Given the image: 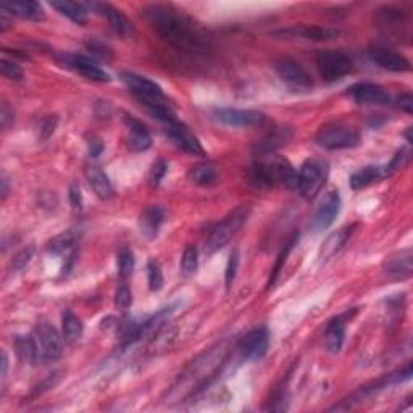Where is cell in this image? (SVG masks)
Returning <instances> with one entry per match:
<instances>
[{
    "label": "cell",
    "mask_w": 413,
    "mask_h": 413,
    "mask_svg": "<svg viewBox=\"0 0 413 413\" xmlns=\"http://www.w3.org/2000/svg\"><path fill=\"white\" fill-rule=\"evenodd\" d=\"M166 170H168V165L163 160H157L155 163L151 166L149 175H147V183H149L151 188H157L160 181L163 180V176L166 175Z\"/></svg>",
    "instance_id": "37"
},
{
    "label": "cell",
    "mask_w": 413,
    "mask_h": 413,
    "mask_svg": "<svg viewBox=\"0 0 413 413\" xmlns=\"http://www.w3.org/2000/svg\"><path fill=\"white\" fill-rule=\"evenodd\" d=\"M0 68H2V75L10 81H21L23 79V70L16 61L4 57L0 61Z\"/></svg>",
    "instance_id": "36"
},
{
    "label": "cell",
    "mask_w": 413,
    "mask_h": 413,
    "mask_svg": "<svg viewBox=\"0 0 413 413\" xmlns=\"http://www.w3.org/2000/svg\"><path fill=\"white\" fill-rule=\"evenodd\" d=\"M0 10L7 11V14L14 16L24 18V20H44V10H42L38 2H31V0H24V2H4L0 4Z\"/></svg>",
    "instance_id": "23"
},
{
    "label": "cell",
    "mask_w": 413,
    "mask_h": 413,
    "mask_svg": "<svg viewBox=\"0 0 413 413\" xmlns=\"http://www.w3.org/2000/svg\"><path fill=\"white\" fill-rule=\"evenodd\" d=\"M350 96L360 106H384L389 102V92L374 83H360L350 89Z\"/></svg>",
    "instance_id": "17"
},
{
    "label": "cell",
    "mask_w": 413,
    "mask_h": 413,
    "mask_svg": "<svg viewBox=\"0 0 413 413\" xmlns=\"http://www.w3.org/2000/svg\"><path fill=\"white\" fill-rule=\"evenodd\" d=\"M61 61L63 65L75 70L79 75H83L84 78L91 79V81L96 83H108L110 76L108 73H106L102 68H98L94 61H91L89 58L83 57V55H73V53H63L61 55Z\"/></svg>",
    "instance_id": "15"
},
{
    "label": "cell",
    "mask_w": 413,
    "mask_h": 413,
    "mask_svg": "<svg viewBox=\"0 0 413 413\" xmlns=\"http://www.w3.org/2000/svg\"><path fill=\"white\" fill-rule=\"evenodd\" d=\"M297 240H299V234H294V236L291 238V240H289V243L285 245V249L281 250V254H280V257H278V262H276L275 268H273V275H271V278H270V286H273V285H275V281H276V278H278L280 271H281V268H282V263L286 262V258H287V255H289V252L292 250L294 244L297 243Z\"/></svg>",
    "instance_id": "38"
},
{
    "label": "cell",
    "mask_w": 413,
    "mask_h": 413,
    "mask_svg": "<svg viewBox=\"0 0 413 413\" xmlns=\"http://www.w3.org/2000/svg\"><path fill=\"white\" fill-rule=\"evenodd\" d=\"M15 123V115H14V110L9 107L7 102L2 103V110H0V125L7 131L11 126H14Z\"/></svg>",
    "instance_id": "43"
},
{
    "label": "cell",
    "mask_w": 413,
    "mask_h": 413,
    "mask_svg": "<svg viewBox=\"0 0 413 413\" xmlns=\"http://www.w3.org/2000/svg\"><path fill=\"white\" fill-rule=\"evenodd\" d=\"M344 336H346V323L341 317H337L328 325L325 332V346L328 352L339 354L344 344Z\"/></svg>",
    "instance_id": "26"
},
{
    "label": "cell",
    "mask_w": 413,
    "mask_h": 413,
    "mask_svg": "<svg viewBox=\"0 0 413 413\" xmlns=\"http://www.w3.org/2000/svg\"><path fill=\"white\" fill-rule=\"evenodd\" d=\"M16 350L24 362L31 363V365L38 363V354H36L34 341L31 336L29 337H18L16 339Z\"/></svg>",
    "instance_id": "32"
},
{
    "label": "cell",
    "mask_w": 413,
    "mask_h": 413,
    "mask_svg": "<svg viewBox=\"0 0 413 413\" xmlns=\"http://www.w3.org/2000/svg\"><path fill=\"white\" fill-rule=\"evenodd\" d=\"M397 106L404 110L407 113H412L413 112V98L412 94H400L397 97Z\"/></svg>",
    "instance_id": "44"
},
{
    "label": "cell",
    "mask_w": 413,
    "mask_h": 413,
    "mask_svg": "<svg viewBox=\"0 0 413 413\" xmlns=\"http://www.w3.org/2000/svg\"><path fill=\"white\" fill-rule=\"evenodd\" d=\"M368 53L376 65L384 68V70H387V71L405 73V71L410 70V61L407 60L404 55L394 52V51H391V49H386V47H381V46H373L372 49H369Z\"/></svg>",
    "instance_id": "16"
},
{
    "label": "cell",
    "mask_w": 413,
    "mask_h": 413,
    "mask_svg": "<svg viewBox=\"0 0 413 413\" xmlns=\"http://www.w3.org/2000/svg\"><path fill=\"white\" fill-rule=\"evenodd\" d=\"M275 71L280 79L289 88L294 91H308L313 86L312 76L308 75V71L302 66L299 61L294 58H280L275 61Z\"/></svg>",
    "instance_id": "9"
},
{
    "label": "cell",
    "mask_w": 413,
    "mask_h": 413,
    "mask_svg": "<svg viewBox=\"0 0 413 413\" xmlns=\"http://www.w3.org/2000/svg\"><path fill=\"white\" fill-rule=\"evenodd\" d=\"M70 203H71V210L73 213H79L83 208V195L81 189L76 183H73L70 186Z\"/></svg>",
    "instance_id": "42"
},
{
    "label": "cell",
    "mask_w": 413,
    "mask_h": 413,
    "mask_svg": "<svg viewBox=\"0 0 413 413\" xmlns=\"http://www.w3.org/2000/svg\"><path fill=\"white\" fill-rule=\"evenodd\" d=\"M102 151H103V144L101 143V141H91V143H89V153H91L92 157H97Z\"/></svg>",
    "instance_id": "45"
},
{
    "label": "cell",
    "mask_w": 413,
    "mask_h": 413,
    "mask_svg": "<svg viewBox=\"0 0 413 413\" xmlns=\"http://www.w3.org/2000/svg\"><path fill=\"white\" fill-rule=\"evenodd\" d=\"M270 335L265 326L252 330L239 344V354L244 360H260L268 350Z\"/></svg>",
    "instance_id": "11"
},
{
    "label": "cell",
    "mask_w": 413,
    "mask_h": 413,
    "mask_svg": "<svg viewBox=\"0 0 413 413\" xmlns=\"http://www.w3.org/2000/svg\"><path fill=\"white\" fill-rule=\"evenodd\" d=\"M189 181L197 184V186H202V188H208V186H213L215 183H217V171L212 165L208 163H199L193 166V168L189 170Z\"/></svg>",
    "instance_id": "29"
},
{
    "label": "cell",
    "mask_w": 413,
    "mask_h": 413,
    "mask_svg": "<svg viewBox=\"0 0 413 413\" xmlns=\"http://www.w3.org/2000/svg\"><path fill=\"white\" fill-rule=\"evenodd\" d=\"M383 178H386L384 166H363V168L355 171V173L350 176V186H352L354 190H360L372 186L373 183H378L379 180H383Z\"/></svg>",
    "instance_id": "25"
},
{
    "label": "cell",
    "mask_w": 413,
    "mask_h": 413,
    "mask_svg": "<svg viewBox=\"0 0 413 413\" xmlns=\"http://www.w3.org/2000/svg\"><path fill=\"white\" fill-rule=\"evenodd\" d=\"M121 81L125 83L133 94L139 98L144 106H155V103H165V94L157 83L151 81L149 78L136 75L131 71L121 73Z\"/></svg>",
    "instance_id": "8"
},
{
    "label": "cell",
    "mask_w": 413,
    "mask_h": 413,
    "mask_svg": "<svg viewBox=\"0 0 413 413\" xmlns=\"http://www.w3.org/2000/svg\"><path fill=\"white\" fill-rule=\"evenodd\" d=\"M317 143L323 149L328 151H341V149H354L360 144V136L357 131L346 126H323L317 134Z\"/></svg>",
    "instance_id": "7"
},
{
    "label": "cell",
    "mask_w": 413,
    "mask_h": 413,
    "mask_svg": "<svg viewBox=\"0 0 413 413\" xmlns=\"http://www.w3.org/2000/svg\"><path fill=\"white\" fill-rule=\"evenodd\" d=\"M165 133L171 139V143L176 147H180L181 151L190 153V155H203V153H205L199 139H197L195 136L189 131V128L183 125L180 120L171 123V125H166Z\"/></svg>",
    "instance_id": "14"
},
{
    "label": "cell",
    "mask_w": 413,
    "mask_h": 413,
    "mask_svg": "<svg viewBox=\"0 0 413 413\" xmlns=\"http://www.w3.org/2000/svg\"><path fill=\"white\" fill-rule=\"evenodd\" d=\"M215 118L226 126L248 128L260 125L265 115L258 110H243V108H218L215 112Z\"/></svg>",
    "instance_id": "13"
},
{
    "label": "cell",
    "mask_w": 413,
    "mask_h": 413,
    "mask_svg": "<svg viewBox=\"0 0 413 413\" xmlns=\"http://www.w3.org/2000/svg\"><path fill=\"white\" fill-rule=\"evenodd\" d=\"M33 341L38 354V362H53L61 355V337L49 323H39L33 332Z\"/></svg>",
    "instance_id": "6"
},
{
    "label": "cell",
    "mask_w": 413,
    "mask_h": 413,
    "mask_svg": "<svg viewBox=\"0 0 413 413\" xmlns=\"http://www.w3.org/2000/svg\"><path fill=\"white\" fill-rule=\"evenodd\" d=\"M315 63L318 68L320 76L325 81L335 83L342 79L350 71L354 70V61L346 52L342 51H322L318 52Z\"/></svg>",
    "instance_id": "5"
},
{
    "label": "cell",
    "mask_w": 413,
    "mask_h": 413,
    "mask_svg": "<svg viewBox=\"0 0 413 413\" xmlns=\"http://www.w3.org/2000/svg\"><path fill=\"white\" fill-rule=\"evenodd\" d=\"M143 16L165 41L180 51L197 53L207 49V42L203 41L194 23L171 5H147L143 9Z\"/></svg>",
    "instance_id": "1"
},
{
    "label": "cell",
    "mask_w": 413,
    "mask_h": 413,
    "mask_svg": "<svg viewBox=\"0 0 413 413\" xmlns=\"http://www.w3.org/2000/svg\"><path fill=\"white\" fill-rule=\"evenodd\" d=\"M86 180H88L89 186L94 190L98 199L107 200L113 195V188L110 183L108 176L101 170V166L97 165H88L84 170Z\"/></svg>",
    "instance_id": "22"
},
{
    "label": "cell",
    "mask_w": 413,
    "mask_h": 413,
    "mask_svg": "<svg viewBox=\"0 0 413 413\" xmlns=\"http://www.w3.org/2000/svg\"><path fill=\"white\" fill-rule=\"evenodd\" d=\"M2 194H4V197L9 194V184H7V178H2Z\"/></svg>",
    "instance_id": "47"
},
{
    "label": "cell",
    "mask_w": 413,
    "mask_h": 413,
    "mask_svg": "<svg viewBox=\"0 0 413 413\" xmlns=\"http://www.w3.org/2000/svg\"><path fill=\"white\" fill-rule=\"evenodd\" d=\"M197 265H199V250L194 245H188L181 257V273L184 276H193L197 270Z\"/></svg>",
    "instance_id": "31"
},
{
    "label": "cell",
    "mask_w": 413,
    "mask_h": 413,
    "mask_svg": "<svg viewBox=\"0 0 413 413\" xmlns=\"http://www.w3.org/2000/svg\"><path fill=\"white\" fill-rule=\"evenodd\" d=\"M76 236L73 231H66V233H61L58 236H55L53 239L49 240L47 244V250L52 252V254H63L68 249H71V245L75 244Z\"/></svg>",
    "instance_id": "30"
},
{
    "label": "cell",
    "mask_w": 413,
    "mask_h": 413,
    "mask_svg": "<svg viewBox=\"0 0 413 413\" xmlns=\"http://www.w3.org/2000/svg\"><path fill=\"white\" fill-rule=\"evenodd\" d=\"M281 38H291V39H305V41H330L336 38L339 34L337 29L326 28V26H295L289 28L286 31H280L275 33Z\"/></svg>",
    "instance_id": "18"
},
{
    "label": "cell",
    "mask_w": 413,
    "mask_h": 413,
    "mask_svg": "<svg viewBox=\"0 0 413 413\" xmlns=\"http://www.w3.org/2000/svg\"><path fill=\"white\" fill-rule=\"evenodd\" d=\"M238 268H239V250H233L230 255V260H228V265H226V271H225V282L228 289L231 287L234 280H236Z\"/></svg>",
    "instance_id": "40"
},
{
    "label": "cell",
    "mask_w": 413,
    "mask_h": 413,
    "mask_svg": "<svg viewBox=\"0 0 413 413\" xmlns=\"http://www.w3.org/2000/svg\"><path fill=\"white\" fill-rule=\"evenodd\" d=\"M125 123L128 126V147L134 152H146L151 149L152 146V138L147 128L141 123L139 120H136L133 115H125Z\"/></svg>",
    "instance_id": "19"
},
{
    "label": "cell",
    "mask_w": 413,
    "mask_h": 413,
    "mask_svg": "<svg viewBox=\"0 0 413 413\" xmlns=\"http://www.w3.org/2000/svg\"><path fill=\"white\" fill-rule=\"evenodd\" d=\"M131 304H133L131 289H129V286L125 285V282H121L115 292V305L118 307L120 310H126V308L131 307Z\"/></svg>",
    "instance_id": "39"
},
{
    "label": "cell",
    "mask_w": 413,
    "mask_h": 413,
    "mask_svg": "<svg viewBox=\"0 0 413 413\" xmlns=\"http://www.w3.org/2000/svg\"><path fill=\"white\" fill-rule=\"evenodd\" d=\"M147 280H149V287L153 292H158L163 287L162 268L155 260H149L147 263Z\"/></svg>",
    "instance_id": "34"
},
{
    "label": "cell",
    "mask_w": 413,
    "mask_h": 413,
    "mask_svg": "<svg viewBox=\"0 0 413 413\" xmlns=\"http://www.w3.org/2000/svg\"><path fill=\"white\" fill-rule=\"evenodd\" d=\"M339 210H341V197H339L337 190H330V193H326L323 195L315 215H313L312 220L313 230L323 231L326 228H330L337 218Z\"/></svg>",
    "instance_id": "10"
},
{
    "label": "cell",
    "mask_w": 413,
    "mask_h": 413,
    "mask_svg": "<svg viewBox=\"0 0 413 413\" xmlns=\"http://www.w3.org/2000/svg\"><path fill=\"white\" fill-rule=\"evenodd\" d=\"M354 226H346L342 228V230H337L335 233H331L328 238H326L325 243L322 244V249H320V262L325 263L328 262L330 258L335 257L339 250L344 248V244L347 243V239L350 238V234H352Z\"/></svg>",
    "instance_id": "24"
},
{
    "label": "cell",
    "mask_w": 413,
    "mask_h": 413,
    "mask_svg": "<svg viewBox=\"0 0 413 413\" xmlns=\"http://www.w3.org/2000/svg\"><path fill=\"white\" fill-rule=\"evenodd\" d=\"M7 367H9V359H7V354L2 352V378H5L7 376Z\"/></svg>",
    "instance_id": "46"
},
{
    "label": "cell",
    "mask_w": 413,
    "mask_h": 413,
    "mask_svg": "<svg viewBox=\"0 0 413 413\" xmlns=\"http://www.w3.org/2000/svg\"><path fill=\"white\" fill-rule=\"evenodd\" d=\"M55 126H57V118H55V116H46V118H42L39 121V126H38L39 139L46 141V139L51 138L55 131Z\"/></svg>",
    "instance_id": "41"
},
{
    "label": "cell",
    "mask_w": 413,
    "mask_h": 413,
    "mask_svg": "<svg viewBox=\"0 0 413 413\" xmlns=\"http://www.w3.org/2000/svg\"><path fill=\"white\" fill-rule=\"evenodd\" d=\"M84 9H92L101 14L102 16L107 18V21L110 23V26L115 31L116 34H120L121 38H133L134 36V26L133 23L128 20L123 14L121 10H118L113 5L110 4H96V2H91V4H83Z\"/></svg>",
    "instance_id": "12"
},
{
    "label": "cell",
    "mask_w": 413,
    "mask_h": 413,
    "mask_svg": "<svg viewBox=\"0 0 413 413\" xmlns=\"http://www.w3.org/2000/svg\"><path fill=\"white\" fill-rule=\"evenodd\" d=\"M83 335V323L78 315L71 310H65L61 313V337L68 344L78 341Z\"/></svg>",
    "instance_id": "27"
},
{
    "label": "cell",
    "mask_w": 413,
    "mask_h": 413,
    "mask_svg": "<svg viewBox=\"0 0 413 413\" xmlns=\"http://www.w3.org/2000/svg\"><path fill=\"white\" fill-rule=\"evenodd\" d=\"M297 180V190L300 195L307 200L315 199L317 194L323 189V184L328 178V163L323 160L312 158L302 165L299 171Z\"/></svg>",
    "instance_id": "4"
},
{
    "label": "cell",
    "mask_w": 413,
    "mask_h": 413,
    "mask_svg": "<svg viewBox=\"0 0 413 413\" xmlns=\"http://www.w3.org/2000/svg\"><path fill=\"white\" fill-rule=\"evenodd\" d=\"M249 213L250 210L248 207H239L228 215L226 218H223V221H220V223L213 228L210 236L207 239L205 249L208 254H215V252L223 249L225 245L240 231V228L245 225V221L249 218Z\"/></svg>",
    "instance_id": "3"
},
{
    "label": "cell",
    "mask_w": 413,
    "mask_h": 413,
    "mask_svg": "<svg viewBox=\"0 0 413 413\" xmlns=\"http://www.w3.org/2000/svg\"><path fill=\"white\" fill-rule=\"evenodd\" d=\"M33 255H34V248H33V245H28V248L21 249L14 257V260H11V263H10V273H16V271L23 270L31 262V258H33Z\"/></svg>",
    "instance_id": "35"
},
{
    "label": "cell",
    "mask_w": 413,
    "mask_h": 413,
    "mask_svg": "<svg viewBox=\"0 0 413 413\" xmlns=\"http://www.w3.org/2000/svg\"><path fill=\"white\" fill-rule=\"evenodd\" d=\"M226 349L223 344L208 350V352L202 354L199 359L193 360V363L184 369L180 374L176 383L173 384V389L170 391L168 404L184 402V400L195 396L197 392L205 387V384L210 383V379L218 372L221 367V362L225 360Z\"/></svg>",
    "instance_id": "2"
},
{
    "label": "cell",
    "mask_w": 413,
    "mask_h": 413,
    "mask_svg": "<svg viewBox=\"0 0 413 413\" xmlns=\"http://www.w3.org/2000/svg\"><path fill=\"white\" fill-rule=\"evenodd\" d=\"M134 254L129 248H121L118 250V271H120V278H129L134 270Z\"/></svg>",
    "instance_id": "33"
},
{
    "label": "cell",
    "mask_w": 413,
    "mask_h": 413,
    "mask_svg": "<svg viewBox=\"0 0 413 413\" xmlns=\"http://www.w3.org/2000/svg\"><path fill=\"white\" fill-rule=\"evenodd\" d=\"M165 221V210L158 205H151L139 215V231L146 239H155L160 226Z\"/></svg>",
    "instance_id": "21"
},
{
    "label": "cell",
    "mask_w": 413,
    "mask_h": 413,
    "mask_svg": "<svg viewBox=\"0 0 413 413\" xmlns=\"http://www.w3.org/2000/svg\"><path fill=\"white\" fill-rule=\"evenodd\" d=\"M384 273L392 278H409L413 270V254L410 249L392 254L383 265Z\"/></svg>",
    "instance_id": "20"
},
{
    "label": "cell",
    "mask_w": 413,
    "mask_h": 413,
    "mask_svg": "<svg viewBox=\"0 0 413 413\" xmlns=\"http://www.w3.org/2000/svg\"><path fill=\"white\" fill-rule=\"evenodd\" d=\"M51 7L58 10L61 15L66 16L68 20H71L76 24H86L88 23V10L84 9L83 4H75V2H51Z\"/></svg>",
    "instance_id": "28"
}]
</instances>
